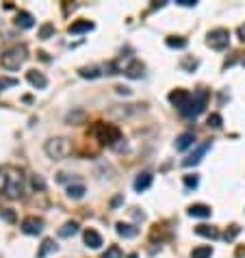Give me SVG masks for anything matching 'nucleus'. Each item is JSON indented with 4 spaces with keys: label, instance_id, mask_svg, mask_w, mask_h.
I'll use <instances>...</instances> for the list:
<instances>
[{
    "label": "nucleus",
    "instance_id": "obj_1",
    "mask_svg": "<svg viewBox=\"0 0 245 258\" xmlns=\"http://www.w3.org/2000/svg\"><path fill=\"white\" fill-rule=\"evenodd\" d=\"M24 193V176L22 170L17 167H2L0 170V195H7V198L16 200Z\"/></svg>",
    "mask_w": 245,
    "mask_h": 258
},
{
    "label": "nucleus",
    "instance_id": "obj_2",
    "mask_svg": "<svg viewBox=\"0 0 245 258\" xmlns=\"http://www.w3.org/2000/svg\"><path fill=\"white\" fill-rule=\"evenodd\" d=\"M26 59H29V50H26V46H11V48H7L2 54H0V63H2L4 69H9V72H16V69H20L22 65L26 63Z\"/></svg>",
    "mask_w": 245,
    "mask_h": 258
},
{
    "label": "nucleus",
    "instance_id": "obj_3",
    "mask_svg": "<svg viewBox=\"0 0 245 258\" xmlns=\"http://www.w3.org/2000/svg\"><path fill=\"white\" fill-rule=\"evenodd\" d=\"M91 135H94V137L98 139L102 145H113L115 141H119V139H122V133H119L117 126L102 124V121H98V124L91 128Z\"/></svg>",
    "mask_w": 245,
    "mask_h": 258
},
{
    "label": "nucleus",
    "instance_id": "obj_4",
    "mask_svg": "<svg viewBox=\"0 0 245 258\" xmlns=\"http://www.w3.org/2000/svg\"><path fill=\"white\" fill-rule=\"evenodd\" d=\"M46 154H48L52 161H63V158L70 154V141L65 137H54V139H48L44 145Z\"/></svg>",
    "mask_w": 245,
    "mask_h": 258
},
{
    "label": "nucleus",
    "instance_id": "obj_5",
    "mask_svg": "<svg viewBox=\"0 0 245 258\" xmlns=\"http://www.w3.org/2000/svg\"><path fill=\"white\" fill-rule=\"evenodd\" d=\"M206 102H209V91H206V89H200V91H196L191 96L189 106L184 111H180V115H182V117H197L202 111H204Z\"/></svg>",
    "mask_w": 245,
    "mask_h": 258
},
{
    "label": "nucleus",
    "instance_id": "obj_6",
    "mask_svg": "<svg viewBox=\"0 0 245 258\" xmlns=\"http://www.w3.org/2000/svg\"><path fill=\"white\" fill-rule=\"evenodd\" d=\"M230 44V31L228 29H215L206 37V46L212 50H226Z\"/></svg>",
    "mask_w": 245,
    "mask_h": 258
},
{
    "label": "nucleus",
    "instance_id": "obj_7",
    "mask_svg": "<svg viewBox=\"0 0 245 258\" xmlns=\"http://www.w3.org/2000/svg\"><path fill=\"white\" fill-rule=\"evenodd\" d=\"M169 102H172L178 111H184L189 106V102H191V93L184 91V89H174V91L169 93Z\"/></svg>",
    "mask_w": 245,
    "mask_h": 258
},
{
    "label": "nucleus",
    "instance_id": "obj_8",
    "mask_svg": "<svg viewBox=\"0 0 245 258\" xmlns=\"http://www.w3.org/2000/svg\"><path fill=\"white\" fill-rule=\"evenodd\" d=\"M41 230H44V219L41 217H26L24 222H22V232L24 234L35 237V234H39Z\"/></svg>",
    "mask_w": 245,
    "mask_h": 258
},
{
    "label": "nucleus",
    "instance_id": "obj_9",
    "mask_svg": "<svg viewBox=\"0 0 245 258\" xmlns=\"http://www.w3.org/2000/svg\"><path fill=\"white\" fill-rule=\"evenodd\" d=\"M209 150H211V141H206V143L197 145V148H196V152H193V154H189V156L182 161V165H184V167H193V165H197V163L202 161V156H204V154L209 152Z\"/></svg>",
    "mask_w": 245,
    "mask_h": 258
},
{
    "label": "nucleus",
    "instance_id": "obj_10",
    "mask_svg": "<svg viewBox=\"0 0 245 258\" xmlns=\"http://www.w3.org/2000/svg\"><path fill=\"white\" fill-rule=\"evenodd\" d=\"M82 239H85L87 247H91V250H98V247L102 245V237H100L96 230H91V228H87L85 232H82Z\"/></svg>",
    "mask_w": 245,
    "mask_h": 258
},
{
    "label": "nucleus",
    "instance_id": "obj_11",
    "mask_svg": "<svg viewBox=\"0 0 245 258\" xmlns=\"http://www.w3.org/2000/svg\"><path fill=\"white\" fill-rule=\"evenodd\" d=\"M152 180H154V178H152V173H147V172H143V173H139V176L135 178V182H132V187H135V191H146V189H150L152 187Z\"/></svg>",
    "mask_w": 245,
    "mask_h": 258
},
{
    "label": "nucleus",
    "instance_id": "obj_12",
    "mask_svg": "<svg viewBox=\"0 0 245 258\" xmlns=\"http://www.w3.org/2000/svg\"><path fill=\"white\" fill-rule=\"evenodd\" d=\"M189 215L197 217V219H206L212 215V210H211V206H206V204H191L189 206Z\"/></svg>",
    "mask_w": 245,
    "mask_h": 258
},
{
    "label": "nucleus",
    "instance_id": "obj_13",
    "mask_svg": "<svg viewBox=\"0 0 245 258\" xmlns=\"http://www.w3.org/2000/svg\"><path fill=\"white\" fill-rule=\"evenodd\" d=\"M115 230H117V234L124 239H132L139 234V228H135L132 224H124V222H119L117 226H115Z\"/></svg>",
    "mask_w": 245,
    "mask_h": 258
},
{
    "label": "nucleus",
    "instance_id": "obj_14",
    "mask_svg": "<svg viewBox=\"0 0 245 258\" xmlns=\"http://www.w3.org/2000/svg\"><path fill=\"white\" fill-rule=\"evenodd\" d=\"M26 78H29V83L37 89H44L46 85H48V78H46L41 72H37V69H31V72L26 74Z\"/></svg>",
    "mask_w": 245,
    "mask_h": 258
},
{
    "label": "nucleus",
    "instance_id": "obj_15",
    "mask_svg": "<svg viewBox=\"0 0 245 258\" xmlns=\"http://www.w3.org/2000/svg\"><path fill=\"white\" fill-rule=\"evenodd\" d=\"M193 141H196V135H193V133H182L178 139H176V150H178V152H184L187 148H191Z\"/></svg>",
    "mask_w": 245,
    "mask_h": 258
},
{
    "label": "nucleus",
    "instance_id": "obj_16",
    "mask_svg": "<svg viewBox=\"0 0 245 258\" xmlns=\"http://www.w3.org/2000/svg\"><path fill=\"white\" fill-rule=\"evenodd\" d=\"M143 69H146V65H143L141 61L135 59L126 69H124V74H126L128 78H141V76H143Z\"/></svg>",
    "mask_w": 245,
    "mask_h": 258
},
{
    "label": "nucleus",
    "instance_id": "obj_17",
    "mask_svg": "<svg viewBox=\"0 0 245 258\" xmlns=\"http://www.w3.org/2000/svg\"><path fill=\"white\" fill-rule=\"evenodd\" d=\"M89 31H94V22H89V20H78L74 24H70L72 35H81V33H89Z\"/></svg>",
    "mask_w": 245,
    "mask_h": 258
},
{
    "label": "nucleus",
    "instance_id": "obj_18",
    "mask_svg": "<svg viewBox=\"0 0 245 258\" xmlns=\"http://www.w3.org/2000/svg\"><path fill=\"white\" fill-rule=\"evenodd\" d=\"M16 24L20 26V29H33L35 20H33V16H31V13L20 11V13H17V17H16Z\"/></svg>",
    "mask_w": 245,
    "mask_h": 258
},
{
    "label": "nucleus",
    "instance_id": "obj_19",
    "mask_svg": "<svg viewBox=\"0 0 245 258\" xmlns=\"http://www.w3.org/2000/svg\"><path fill=\"white\" fill-rule=\"evenodd\" d=\"M52 252H57V243H54L52 239H44L39 252H37V258H46L48 254H52Z\"/></svg>",
    "mask_w": 245,
    "mask_h": 258
},
{
    "label": "nucleus",
    "instance_id": "obj_20",
    "mask_svg": "<svg viewBox=\"0 0 245 258\" xmlns=\"http://www.w3.org/2000/svg\"><path fill=\"white\" fill-rule=\"evenodd\" d=\"M196 234H200V237H206V239H219L221 234H219V230H217L215 226H197L196 228Z\"/></svg>",
    "mask_w": 245,
    "mask_h": 258
},
{
    "label": "nucleus",
    "instance_id": "obj_21",
    "mask_svg": "<svg viewBox=\"0 0 245 258\" xmlns=\"http://www.w3.org/2000/svg\"><path fill=\"white\" fill-rule=\"evenodd\" d=\"M212 256V247L211 245H200L191 252V258H211Z\"/></svg>",
    "mask_w": 245,
    "mask_h": 258
},
{
    "label": "nucleus",
    "instance_id": "obj_22",
    "mask_svg": "<svg viewBox=\"0 0 245 258\" xmlns=\"http://www.w3.org/2000/svg\"><path fill=\"white\" fill-rule=\"evenodd\" d=\"M76 232H78V224L76 222L63 224V228L59 230V234H61V237H72V234H76Z\"/></svg>",
    "mask_w": 245,
    "mask_h": 258
},
{
    "label": "nucleus",
    "instance_id": "obj_23",
    "mask_svg": "<svg viewBox=\"0 0 245 258\" xmlns=\"http://www.w3.org/2000/svg\"><path fill=\"white\" fill-rule=\"evenodd\" d=\"M67 195H70V198L72 200H81L82 198V195H85V187H82V185H70V187H67Z\"/></svg>",
    "mask_w": 245,
    "mask_h": 258
},
{
    "label": "nucleus",
    "instance_id": "obj_24",
    "mask_svg": "<svg viewBox=\"0 0 245 258\" xmlns=\"http://www.w3.org/2000/svg\"><path fill=\"white\" fill-rule=\"evenodd\" d=\"M165 44L169 46V48H187V39H184V37H167V39H165Z\"/></svg>",
    "mask_w": 245,
    "mask_h": 258
},
{
    "label": "nucleus",
    "instance_id": "obj_25",
    "mask_svg": "<svg viewBox=\"0 0 245 258\" xmlns=\"http://www.w3.org/2000/svg\"><path fill=\"white\" fill-rule=\"evenodd\" d=\"M78 74H81L82 78H98V76H102V72H100L98 68H81V69H78Z\"/></svg>",
    "mask_w": 245,
    "mask_h": 258
},
{
    "label": "nucleus",
    "instance_id": "obj_26",
    "mask_svg": "<svg viewBox=\"0 0 245 258\" xmlns=\"http://www.w3.org/2000/svg\"><path fill=\"white\" fill-rule=\"evenodd\" d=\"M102 258H122V250H119L117 245H111L109 250L102 254Z\"/></svg>",
    "mask_w": 245,
    "mask_h": 258
},
{
    "label": "nucleus",
    "instance_id": "obj_27",
    "mask_svg": "<svg viewBox=\"0 0 245 258\" xmlns=\"http://www.w3.org/2000/svg\"><path fill=\"white\" fill-rule=\"evenodd\" d=\"M52 33H54V26L52 24H44L39 29V39H48V37H52Z\"/></svg>",
    "mask_w": 245,
    "mask_h": 258
},
{
    "label": "nucleus",
    "instance_id": "obj_28",
    "mask_svg": "<svg viewBox=\"0 0 245 258\" xmlns=\"http://www.w3.org/2000/svg\"><path fill=\"white\" fill-rule=\"evenodd\" d=\"M206 124L211 126V128H221V115L219 113H211L209 115V121Z\"/></svg>",
    "mask_w": 245,
    "mask_h": 258
},
{
    "label": "nucleus",
    "instance_id": "obj_29",
    "mask_svg": "<svg viewBox=\"0 0 245 258\" xmlns=\"http://www.w3.org/2000/svg\"><path fill=\"white\" fill-rule=\"evenodd\" d=\"M239 232H241V228H239V226H230V230L224 234V239H226V241H232V239L237 237Z\"/></svg>",
    "mask_w": 245,
    "mask_h": 258
},
{
    "label": "nucleus",
    "instance_id": "obj_30",
    "mask_svg": "<svg viewBox=\"0 0 245 258\" xmlns=\"http://www.w3.org/2000/svg\"><path fill=\"white\" fill-rule=\"evenodd\" d=\"M16 85H17L16 78H0V89H4V87H16Z\"/></svg>",
    "mask_w": 245,
    "mask_h": 258
},
{
    "label": "nucleus",
    "instance_id": "obj_31",
    "mask_svg": "<svg viewBox=\"0 0 245 258\" xmlns=\"http://www.w3.org/2000/svg\"><path fill=\"white\" fill-rule=\"evenodd\" d=\"M184 185H187L189 189H196V187H197V176H184Z\"/></svg>",
    "mask_w": 245,
    "mask_h": 258
},
{
    "label": "nucleus",
    "instance_id": "obj_32",
    "mask_svg": "<svg viewBox=\"0 0 245 258\" xmlns=\"http://www.w3.org/2000/svg\"><path fill=\"white\" fill-rule=\"evenodd\" d=\"M33 187H35V189H39V191H44V189H46V182H44V178L33 176Z\"/></svg>",
    "mask_w": 245,
    "mask_h": 258
},
{
    "label": "nucleus",
    "instance_id": "obj_33",
    "mask_svg": "<svg viewBox=\"0 0 245 258\" xmlns=\"http://www.w3.org/2000/svg\"><path fill=\"white\" fill-rule=\"evenodd\" d=\"M176 2H178V4H182V7H196V0H176Z\"/></svg>",
    "mask_w": 245,
    "mask_h": 258
},
{
    "label": "nucleus",
    "instance_id": "obj_34",
    "mask_svg": "<svg viewBox=\"0 0 245 258\" xmlns=\"http://www.w3.org/2000/svg\"><path fill=\"white\" fill-rule=\"evenodd\" d=\"M182 65H184L187 69H196V68H197V61H196V59H193V61H184Z\"/></svg>",
    "mask_w": 245,
    "mask_h": 258
},
{
    "label": "nucleus",
    "instance_id": "obj_35",
    "mask_svg": "<svg viewBox=\"0 0 245 258\" xmlns=\"http://www.w3.org/2000/svg\"><path fill=\"white\" fill-rule=\"evenodd\" d=\"M239 39H241V41H245V24H241V26H239Z\"/></svg>",
    "mask_w": 245,
    "mask_h": 258
},
{
    "label": "nucleus",
    "instance_id": "obj_36",
    "mask_svg": "<svg viewBox=\"0 0 245 258\" xmlns=\"http://www.w3.org/2000/svg\"><path fill=\"white\" fill-rule=\"evenodd\" d=\"M128 258H139V256H137V254H128Z\"/></svg>",
    "mask_w": 245,
    "mask_h": 258
},
{
    "label": "nucleus",
    "instance_id": "obj_37",
    "mask_svg": "<svg viewBox=\"0 0 245 258\" xmlns=\"http://www.w3.org/2000/svg\"><path fill=\"white\" fill-rule=\"evenodd\" d=\"M243 63H245V59H243Z\"/></svg>",
    "mask_w": 245,
    "mask_h": 258
}]
</instances>
